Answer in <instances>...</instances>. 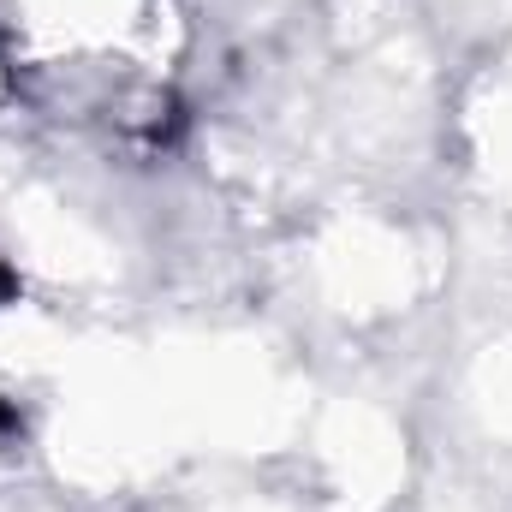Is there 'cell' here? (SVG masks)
Instances as JSON below:
<instances>
[{"instance_id": "6da1fadb", "label": "cell", "mask_w": 512, "mask_h": 512, "mask_svg": "<svg viewBox=\"0 0 512 512\" xmlns=\"http://www.w3.org/2000/svg\"><path fill=\"white\" fill-rule=\"evenodd\" d=\"M6 292H12V274H6V268H0V298H6Z\"/></svg>"}]
</instances>
